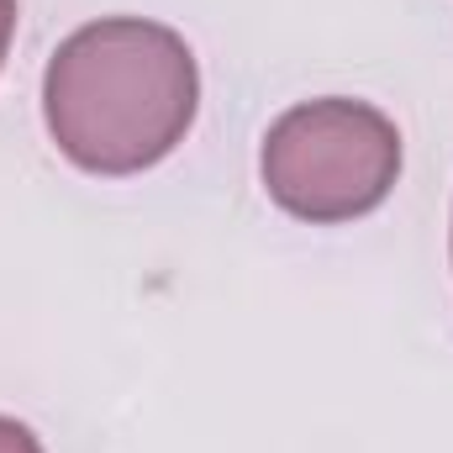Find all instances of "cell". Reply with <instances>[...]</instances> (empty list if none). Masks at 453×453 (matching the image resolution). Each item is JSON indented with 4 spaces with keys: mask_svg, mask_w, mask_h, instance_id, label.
<instances>
[{
    "mask_svg": "<svg viewBox=\"0 0 453 453\" xmlns=\"http://www.w3.org/2000/svg\"><path fill=\"white\" fill-rule=\"evenodd\" d=\"M11 37H16V0H0V64H5Z\"/></svg>",
    "mask_w": 453,
    "mask_h": 453,
    "instance_id": "cell-4",
    "label": "cell"
},
{
    "mask_svg": "<svg viewBox=\"0 0 453 453\" xmlns=\"http://www.w3.org/2000/svg\"><path fill=\"white\" fill-rule=\"evenodd\" d=\"M258 174L280 211L311 226L353 222L390 196L401 174V132L369 101H306L264 132Z\"/></svg>",
    "mask_w": 453,
    "mask_h": 453,
    "instance_id": "cell-2",
    "label": "cell"
},
{
    "mask_svg": "<svg viewBox=\"0 0 453 453\" xmlns=\"http://www.w3.org/2000/svg\"><path fill=\"white\" fill-rule=\"evenodd\" d=\"M201 106L196 53L180 32L106 16L80 27L42 74V121L58 153L90 174H142L169 158Z\"/></svg>",
    "mask_w": 453,
    "mask_h": 453,
    "instance_id": "cell-1",
    "label": "cell"
},
{
    "mask_svg": "<svg viewBox=\"0 0 453 453\" xmlns=\"http://www.w3.org/2000/svg\"><path fill=\"white\" fill-rule=\"evenodd\" d=\"M0 453H42V443H37L32 427H21L16 417H0Z\"/></svg>",
    "mask_w": 453,
    "mask_h": 453,
    "instance_id": "cell-3",
    "label": "cell"
}]
</instances>
